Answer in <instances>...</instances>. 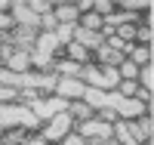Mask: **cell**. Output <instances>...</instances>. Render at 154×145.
I'll list each match as a JSON object with an SVG mask.
<instances>
[{"label": "cell", "mask_w": 154, "mask_h": 145, "mask_svg": "<svg viewBox=\"0 0 154 145\" xmlns=\"http://www.w3.org/2000/svg\"><path fill=\"white\" fill-rule=\"evenodd\" d=\"M0 87H12V90H56L59 87V74L56 71H9L0 68Z\"/></svg>", "instance_id": "obj_1"}, {"label": "cell", "mask_w": 154, "mask_h": 145, "mask_svg": "<svg viewBox=\"0 0 154 145\" xmlns=\"http://www.w3.org/2000/svg\"><path fill=\"white\" fill-rule=\"evenodd\" d=\"M40 117H37L28 105L22 102H9V105H0V130H9V127H25L28 133H37L40 130Z\"/></svg>", "instance_id": "obj_2"}, {"label": "cell", "mask_w": 154, "mask_h": 145, "mask_svg": "<svg viewBox=\"0 0 154 145\" xmlns=\"http://www.w3.org/2000/svg\"><path fill=\"white\" fill-rule=\"evenodd\" d=\"M65 46L59 43V37L53 31H40L34 40V49H31V68H49L56 56H62Z\"/></svg>", "instance_id": "obj_3"}, {"label": "cell", "mask_w": 154, "mask_h": 145, "mask_svg": "<svg viewBox=\"0 0 154 145\" xmlns=\"http://www.w3.org/2000/svg\"><path fill=\"white\" fill-rule=\"evenodd\" d=\"M71 127H74V117H71L68 111H59L56 117H49V121H46V127H40V136H43L46 142H62V139L71 133Z\"/></svg>", "instance_id": "obj_4"}, {"label": "cell", "mask_w": 154, "mask_h": 145, "mask_svg": "<svg viewBox=\"0 0 154 145\" xmlns=\"http://www.w3.org/2000/svg\"><path fill=\"white\" fill-rule=\"evenodd\" d=\"M77 133H80L83 139H108V136H114V127L105 124V121H99V117H89V121L80 124Z\"/></svg>", "instance_id": "obj_5"}, {"label": "cell", "mask_w": 154, "mask_h": 145, "mask_svg": "<svg viewBox=\"0 0 154 145\" xmlns=\"http://www.w3.org/2000/svg\"><path fill=\"white\" fill-rule=\"evenodd\" d=\"M71 40H74V43H80L86 52H96L99 46H105V37H102L99 31H83L80 25L74 28V37H71Z\"/></svg>", "instance_id": "obj_6"}, {"label": "cell", "mask_w": 154, "mask_h": 145, "mask_svg": "<svg viewBox=\"0 0 154 145\" xmlns=\"http://www.w3.org/2000/svg\"><path fill=\"white\" fill-rule=\"evenodd\" d=\"M37 34H40V31H34V28H12V31H9V43L19 46L22 52H31Z\"/></svg>", "instance_id": "obj_7"}, {"label": "cell", "mask_w": 154, "mask_h": 145, "mask_svg": "<svg viewBox=\"0 0 154 145\" xmlns=\"http://www.w3.org/2000/svg\"><path fill=\"white\" fill-rule=\"evenodd\" d=\"M53 16H56L59 25H77V22H80V12L74 9V3H56Z\"/></svg>", "instance_id": "obj_8"}, {"label": "cell", "mask_w": 154, "mask_h": 145, "mask_svg": "<svg viewBox=\"0 0 154 145\" xmlns=\"http://www.w3.org/2000/svg\"><path fill=\"white\" fill-rule=\"evenodd\" d=\"M28 136H31V133H28L25 127H9V130L0 133V142H3V145H25Z\"/></svg>", "instance_id": "obj_9"}, {"label": "cell", "mask_w": 154, "mask_h": 145, "mask_svg": "<svg viewBox=\"0 0 154 145\" xmlns=\"http://www.w3.org/2000/svg\"><path fill=\"white\" fill-rule=\"evenodd\" d=\"M65 56H68L71 62H77V65H89V62H93V52H86L80 43H74V40L65 46Z\"/></svg>", "instance_id": "obj_10"}, {"label": "cell", "mask_w": 154, "mask_h": 145, "mask_svg": "<svg viewBox=\"0 0 154 145\" xmlns=\"http://www.w3.org/2000/svg\"><path fill=\"white\" fill-rule=\"evenodd\" d=\"M6 68H9V71H31V52L16 49V52L9 56V62H6Z\"/></svg>", "instance_id": "obj_11"}, {"label": "cell", "mask_w": 154, "mask_h": 145, "mask_svg": "<svg viewBox=\"0 0 154 145\" xmlns=\"http://www.w3.org/2000/svg\"><path fill=\"white\" fill-rule=\"evenodd\" d=\"M68 114L71 117H77V121H89V117H93V108H89L86 102H80V99H68Z\"/></svg>", "instance_id": "obj_12"}, {"label": "cell", "mask_w": 154, "mask_h": 145, "mask_svg": "<svg viewBox=\"0 0 154 145\" xmlns=\"http://www.w3.org/2000/svg\"><path fill=\"white\" fill-rule=\"evenodd\" d=\"M145 25H136V40H139V46H151V40H154V31H151V12H148V19H142Z\"/></svg>", "instance_id": "obj_13"}, {"label": "cell", "mask_w": 154, "mask_h": 145, "mask_svg": "<svg viewBox=\"0 0 154 145\" xmlns=\"http://www.w3.org/2000/svg\"><path fill=\"white\" fill-rule=\"evenodd\" d=\"M139 84H142V90H154V65L148 62V65H139V77H136Z\"/></svg>", "instance_id": "obj_14"}, {"label": "cell", "mask_w": 154, "mask_h": 145, "mask_svg": "<svg viewBox=\"0 0 154 145\" xmlns=\"http://www.w3.org/2000/svg\"><path fill=\"white\" fill-rule=\"evenodd\" d=\"M77 25H80L83 31H102V25H105V22H102V16H96V12H86V16H80Z\"/></svg>", "instance_id": "obj_15"}, {"label": "cell", "mask_w": 154, "mask_h": 145, "mask_svg": "<svg viewBox=\"0 0 154 145\" xmlns=\"http://www.w3.org/2000/svg\"><path fill=\"white\" fill-rule=\"evenodd\" d=\"M130 62L133 65H148L151 62V46H133V52H130Z\"/></svg>", "instance_id": "obj_16"}, {"label": "cell", "mask_w": 154, "mask_h": 145, "mask_svg": "<svg viewBox=\"0 0 154 145\" xmlns=\"http://www.w3.org/2000/svg\"><path fill=\"white\" fill-rule=\"evenodd\" d=\"M117 74H120V80H136V77H139V65H133L130 59H123L117 65Z\"/></svg>", "instance_id": "obj_17"}, {"label": "cell", "mask_w": 154, "mask_h": 145, "mask_svg": "<svg viewBox=\"0 0 154 145\" xmlns=\"http://www.w3.org/2000/svg\"><path fill=\"white\" fill-rule=\"evenodd\" d=\"M114 37L123 43H136V25H117L114 28Z\"/></svg>", "instance_id": "obj_18"}, {"label": "cell", "mask_w": 154, "mask_h": 145, "mask_svg": "<svg viewBox=\"0 0 154 145\" xmlns=\"http://www.w3.org/2000/svg\"><path fill=\"white\" fill-rule=\"evenodd\" d=\"M74 28H77V25H59L53 34L59 37V43H62V46H68V43H71V37H74Z\"/></svg>", "instance_id": "obj_19"}, {"label": "cell", "mask_w": 154, "mask_h": 145, "mask_svg": "<svg viewBox=\"0 0 154 145\" xmlns=\"http://www.w3.org/2000/svg\"><path fill=\"white\" fill-rule=\"evenodd\" d=\"M9 102H22V93L12 87H0V105H9Z\"/></svg>", "instance_id": "obj_20"}, {"label": "cell", "mask_w": 154, "mask_h": 145, "mask_svg": "<svg viewBox=\"0 0 154 145\" xmlns=\"http://www.w3.org/2000/svg\"><path fill=\"white\" fill-rule=\"evenodd\" d=\"M28 6H31L34 16H46V12H53L56 3H46V0H28Z\"/></svg>", "instance_id": "obj_21"}, {"label": "cell", "mask_w": 154, "mask_h": 145, "mask_svg": "<svg viewBox=\"0 0 154 145\" xmlns=\"http://www.w3.org/2000/svg\"><path fill=\"white\" fill-rule=\"evenodd\" d=\"M117 87H120L117 93H120V96H126V99H133V96L139 93V87H136V80H120Z\"/></svg>", "instance_id": "obj_22"}, {"label": "cell", "mask_w": 154, "mask_h": 145, "mask_svg": "<svg viewBox=\"0 0 154 145\" xmlns=\"http://www.w3.org/2000/svg\"><path fill=\"white\" fill-rule=\"evenodd\" d=\"M62 145H86V139H83L80 133H68L65 139H62Z\"/></svg>", "instance_id": "obj_23"}, {"label": "cell", "mask_w": 154, "mask_h": 145, "mask_svg": "<svg viewBox=\"0 0 154 145\" xmlns=\"http://www.w3.org/2000/svg\"><path fill=\"white\" fill-rule=\"evenodd\" d=\"M25 145H49V142H46V139H43L40 133H31L28 139H25Z\"/></svg>", "instance_id": "obj_24"}, {"label": "cell", "mask_w": 154, "mask_h": 145, "mask_svg": "<svg viewBox=\"0 0 154 145\" xmlns=\"http://www.w3.org/2000/svg\"><path fill=\"white\" fill-rule=\"evenodd\" d=\"M102 145H120V142H117V139L111 136V139H105V142H102Z\"/></svg>", "instance_id": "obj_25"}, {"label": "cell", "mask_w": 154, "mask_h": 145, "mask_svg": "<svg viewBox=\"0 0 154 145\" xmlns=\"http://www.w3.org/2000/svg\"><path fill=\"white\" fill-rule=\"evenodd\" d=\"M0 133H3V130H0ZM0 145H3V142H0Z\"/></svg>", "instance_id": "obj_26"}]
</instances>
